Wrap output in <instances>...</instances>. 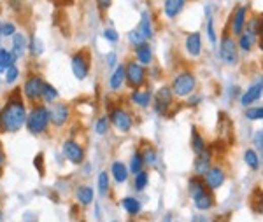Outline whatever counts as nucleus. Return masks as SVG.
Wrapping results in <instances>:
<instances>
[{
    "label": "nucleus",
    "mask_w": 263,
    "mask_h": 222,
    "mask_svg": "<svg viewBox=\"0 0 263 222\" xmlns=\"http://www.w3.org/2000/svg\"><path fill=\"white\" fill-rule=\"evenodd\" d=\"M211 193H214V191L209 189L204 177H200V175H192V177L188 179V196L193 203H197L198 200H202V198H205Z\"/></svg>",
    "instance_id": "nucleus-7"
},
{
    "label": "nucleus",
    "mask_w": 263,
    "mask_h": 222,
    "mask_svg": "<svg viewBox=\"0 0 263 222\" xmlns=\"http://www.w3.org/2000/svg\"><path fill=\"white\" fill-rule=\"evenodd\" d=\"M18 58L14 56L13 51H6V49H0V74H4V72H7V68L13 67L14 61Z\"/></svg>",
    "instance_id": "nucleus-29"
},
{
    "label": "nucleus",
    "mask_w": 263,
    "mask_h": 222,
    "mask_svg": "<svg viewBox=\"0 0 263 222\" xmlns=\"http://www.w3.org/2000/svg\"><path fill=\"white\" fill-rule=\"evenodd\" d=\"M254 42H258L256 39H253V37H249L247 33H242V35H239V40H237V46L242 49L244 53H249L251 49H253Z\"/></svg>",
    "instance_id": "nucleus-35"
},
{
    "label": "nucleus",
    "mask_w": 263,
    "mask_h": 222,
    "mask_svg": "<svg viewBox=\"0 0 263 222\" xmlns=\"http://www.w3.org/2000/svg\"><path fill=\"white\" fill-rule=\"evenodd\" d=\"M218 56H219V60L227 65L239 63V46H237V42H235L234 35H232L228 30H224L223 35H221Z\"/></svg>",
    "instance_id": "nucleus-4"
},
{
    "label": "nucleus",
    "mask_w": 263,
    "mask_h": 222,
    "mask_svg": "<svg viewBox=\"0 0 263 222\" xmlns=\"http://www.w3.org/2000/svg\"><path fill=\"white\" fill-rule=\"evenodd\" d=\"M137 28L142 32V35L146 39H151L153 37V28H151V20L147 16V13H142V18H140V23L137 25Z\"/></svg>",
    "instance_id": "nucleus-33"
},
{
    "label": "nucleus",
    "mask_w": 263,
    "mask_h": 222,
    "mask_svg": "<svg viewBox=\"0 0 263 222\" xmlns=\"http://www.w3.org/2000/svg\"><path fill=\"white\" fill-rule=\"evenodd\" d=\"M204 181L209 189L216 191L219 187H223V184L227 182V171H224V168L221 164H212L207 170V173L204 175Z\"/></svg>",
    "instance_id": "nucleus-10"
},
{
    "label": "nucleus",
    "mask_w": 263,
    "mask_h": 222,
    "mask_svg": "<svg viewBox=\"0 0 263 222\" xmlns=\"http://www.w3.org/2000/svg\"><path fill=\"white\" fill-rule=\"evenodd\" d=\"M28 49V46H26V39L23 33H16V35H13V53L16 58H21L23 55H25V51Z\"/></svg>",
    "instance_id": "nucleus-27"
},
{
    "label": "nucleus",
    "mask_w": 263,
    "mask_h": 222,
    "mask_svg": "<svg viewBox=\"0 0 263 222\" xmlns=\"http://www.w3.org/2000/svg\"><path fill=\"white\" fill-rule=\"evenodd\" d=\"M174 103V93L170 90V86H162L153 97V109L156 114L160 116H165L169 112V109Z\"/></svg>",
    "instance_id": "nucleus-6"
},
{
    "label": "nucleus",
    "mask_w": 263,
    "mask_h": 222,
    "mask_svg": "<svg viewBox=\"0 0 263 222\" xmlns=\"http://www.w3.org/2000/svg\"><path fill=\"white\" fill-rule=\"evenodd\" d=\"M62 152H63V156H65L68 161L74 163V164H81L83 161H85V149H83L81 145H79L78 142H74V140L63 142Z\"/></svg>",
    "instance_id": "nucleus-12"
},
{
    "label": "nucleus",
    "mask_w": 263,
    "mask_h": 222,
    "mask_svg": "<svg viewBox=\"0 0 263 222\" xmlns=\"http://www.w3.org/2000/svg\"><path fill=\"white\" fill-rule=\"evenodd\" d=\"M68 116H70V109H68L67 103H56L49 110V117H51V122L55 126H63L67 122Z\"/></svg>",
    "instance_id": "nucleus-16"
},
{
    "label": "nucleus",
    "mask_w": 263,
    "mask_h": 222,
    "mask_svg": "<svg viewBox=\"0 0 263 222\" xmlns=\"http://www.w3.org/2000/svg\"><path fill=\"white\" fill-rule=\"evenodd\" d=\"M104 37H105V39H107L109 42H112V44H114V42H118V39H120V35H118V32H116L114 28H107V30H105V32H104Z\"/></svg>",
    "instance_id": "nucleus-45"
},
{
    "label": "nucleus",
    "mask_w": 263,
    "mask_h": 222,
    "mask_svg": "<svg viewBox=\"0 0 263 222\" xmlns=\"http://www.w3.org/2000/svg\"><path fill=\"white\" fill-rule=\"evenodd\" d=\"M30 55L32 56H41L44 51V46L43 42H41V39H37V37H33L32 40H30Z\"/></svg>",
    "instance_id": "nucleus-39"
},
{
    "label": "nucleus",
    "mask_w": 263,
    "mask_h": 222,
    "mask_svg": "<svg viewBox=\"0 0 263 222\" xmlns=\"http://www.w3.org/2000/svg\"><path fill=\"white\" fill-rule=\"evenodd\" d=\"M110 4H112V0H97V6L100 11H107L110 7Z\"/></svg>",
    "instance_id": "nucleus-47"
},
{
    "label": "nucleus",
    "mask_w": 263,
    "mask_h": 222,
    "mask_svg": "<svg viewBox=\"0 0 263 222\" xmlns=\"http://www.w3.org/2000/svg\"><path fill=\"white\" fill-rule=\"evenodd\" d=\"M121 206H123V210L130 217H135V215H139V213L142 212V205H140V201L137 200V198H133V196L123 198V200H121Z\"/></svg>",
    "instance_id": "nucleus-20"
},
{
    "label": "nucleus",
    "mask_w": 263,
    "mask_h": 222,
    "mask_svg": "<svg viewBox=\"0 0 263 222\" xmlns=\"http://www.w3.org/2000/svg\"><path fill=\"white\" fill-rule=\"evenodd\" d=\"M107 63H109V67H114V63H116V53H109Z\"/></svg>",
    "instance_id": "nucleus-50"
},
{
    "label": "nucleus",
    "mask_w": 263,
    "mask_h": 222,
    "mask_svg": "<svg viewBox=\"0 0 263 222\" xmlns=\"http://www.w3.org/2000/svg\"><path fill=\"white\" fill-rule=\"evenodd\" d=\"M33 164H35L37 171L43 175L44 173V154H43V152H39V154L35 156V159H33Z\"/></svg>",
    "instance_id": "nucleus-44"
},
{
    "label": "nucleus",
    "mask_w": 263,
    "mask_h": 222,
    "mask_svg": "<svg viewBox=\"0 0 263 222\" xmlns=\"http://www.w3.org/2000/svg\"><path fill=\"white\" fill-rule=\"evenodd\" d=\"M260 152H261V158H263V145H261V147H260Z\"/></svg>",
    "instance_id": "nucleus-55"
},
{
    "label": "nucleus",
    "mask_w": 263,
    "mask_h": 222,
    "mask_svg": "<svg viewBox=\"0 0 263 222\" xmlns=\"http://www.w3.org/2000/svg\"><path fill=\"white\" fill-rule=\"evenodd\" d=\"M97 189L100 196H107V193L110 191V184H109V173L107 171H100L97 181Z\"/></svg>",
    "instance_id": "nucleus-32"
},
{
    "label": "nucleus",
    "mask_w": 263,
    "mask_h": 222,
    "mask_svg": "<svg viewBox=\"0 0 263 222\" xmlns=\"http://www.w3.org/2000/svg\"><path fill=\"white\" fill-rule=\"evenodd\" d=\"M211 166H212V149L211 147L204 149L202 152L195 154V161H193V170H195V175L204 177Z\"/></svg>",
    "instance_id": "nucleus-15"
},
{
    "label": "nucleus",
    "mask_w": 263,
    "mask_h": 222,
    "mask_svg": "<svg viewBox=\"0 0 263 222\" xmlns=\"http://www.w3.org/2000/svg\"><path fill=\"white\" fill-rule=\"evenodd\" d=\"M2 35H6V37L16 35V26H14V23H4L2 25Z\"/></svg>",
    "instance_id": "nucleus-43"
},
{
    "label": "nucleus",
    "mask_w": 263,
    "mask_h": 222,
    "mask_svg": "<svg viewBox=\"0 0 263 222\" xmlns=\"http://www.w3.org/2000/svg\"><path fill=\"white\" fill-rule=\"evenodd\" d=\"M0 220H2V212H0Z\"/></svg>",
    "instance_id": "nucleus-56"
},
{
    "label": "nucleus",
    "mask_w": 263,
    "mask_h": 222,
    "mask_svg": "<svg viewBox=\"0 0 263 222\" xmlns=\"http://www.w3.org/2000/svg\"><path fill=\"white\" fill-rule=\"evenodd\" d=\"M125 70H127V84L132 90H139L146 84L147 72L144 65H140L137 60H130L125 63Z\"/></svg>",
    "instance_id": "nucleus-5"
},
{
    "label": "nucleus",
    "mask_w": 263,
    "mask_h": 222,
    "mask_svg": "<svg viewBox=\"0 0 263 222\" xmlns=\"http://www.w3.org/2000/svg\"><path fill=\"white\" fill-rule=\"evenodd\" d=\"M51 117H49V109H46L44 105L33 107V110L26 117V129H28L32 135H41L48 129Z\"/></svg>",
    "instance_id": "nucleus-3"
},
{
    "label": "nucleus",
    "mask_w": 263,
    "mask_h": 222,
    "mask_svg": "<svg viewBox=\"0 0 263 222\" xmlns=\"http://www.w3.org/2000/svg\"><path fill=\"white\" fill-rule=\"evenodd\" d=\"M192 222H219V219H207L204 215H193Z\"/></svg>",
    "instance_id": "nucleus-48"
},
{
    "label": "nucleus",
    "mask_w": 263,
    "mask_h": 222,
    "mask_svg": "<svg viewBox=\"0 0 263 222\" xmlns=\"http://www.w3.org/2000/svg\"><path fill=\"white\" fill-rule=\"evenodd\" d=\"M247 11H249V7L247 6L235 7L234 16H232V23H230V33L232 35H242L244 33V28H246Z\"/></svg>",
    "instance_id": "nucleus-13"
},
{
    "label": "nucleus",
    "mask_w": 263,
    "mask_h": 222,
    "mask_svg": "<svg viewBox=\"0 0 263 222\" xmlns=\"http://www.w3.org/2000/svg\"><path fill=\"white\" fill-rule=\"evenodd\" d=\"M249 205H251V210H253L254 213L263 215V189L261 187H256V189L253 191Z\"/></svg>",
    "instance_id": "nucleus-24"
},
{
    "label": "nucleus",
    "mask_w": 263,
    "mask_h": 222,
    "mask_svg": "<svg viewBox=\"0 0 263 222\" xmlns=\"http://www.w3.org/2000/svg\"><path fill=\"white\" fill-rule=\"evenodd\" d=\"M140 154H142V159H144V164H146V166H153L156 163V159H158L156 149L149 144H146V147H144V151H140Z\"/></svg>",
    "instance_id": "nucleus-31"
},
{
    "label": "nucleus",
    "mask_w": 263,
    "mask_h": 222,
    "mask_svg": "<svg viewBox=\"0 0 263 222\" xmlns=\"http://www.w3.org/2000/svg\"><path fill=\"white\" fill-rule=\"evenodd\" d=\"M195 87H197V75L190 70H182L179 74H175L172 82H170V90H172L174 97L179 98L192 95Z\"/></svg>",
    "instance_id": "nucleus-2"
},
{
    "label": "nucleus",
    "mask_w": 263,
    "mask_h": 222,
    "mask_svg": "<svg viewBox=\"0 0 263 222\" xmlns=\"http://www.w3.org/2000/svg\"><path fill=\"white\" fill-rule=\"evenodd\" d=\"M192 149L195 154L202 152L204 149H207V144H205L204 137H202V133L198 131L197 126H192Z\"/></svg>",
    "instance_id": "nucleus-26"
},
{
    "label": "nucleus",
    "mask_w": 263,
    "mask_h": 222,
    "mask_svg": "<svg viewBox=\"0 0 263 222\" xmlns=\"http://www.w3.org/2000/svg\"><path fill=\"white\" fill-rule=\"evenodd\" d=\"M253 142H254V145H256L258 149L261 147V145H263V129H258V131L254 133V139H253Z\"/></svg>",
    "instance_id": "nucleus-46"
},
{
    "label": "nucleus",
    "mask_w": 263,
    "mask_h": 222,
    "mask_svg": "<svg viewBox=\"0 0 263 222\" xmlns=\"http://www.w3.org/2000/svg\"><path fill=\"white\" fill-rule=\"evenodd\" d=\"M258 46L263 51V20L260 21V32H258Z\"/></svg>",
    "instance_id": "nucleus-49"
},
{
    "label": "nucleus",
    "mask_w": 263,
    "mask_h": 222,
    "mask_svg": "<svg viewBox=\"0 0 263 222\" xmlns=\"http://www.w3.org/2000/svg\"><path fill=\"white\" fill-rule=\"evenodd\" d=\"M162 222H172V213H167V215L162 219Z\"/></svg>",
    "instance_id": "nucleus-51"
},
{
    "label": "nucleus",
    "mask_w": 263,
    "mask_h": 222,
    "mask_svg": "<svg viewBox=\"0 0 263 222\" xmlns=\"http://www.w3.org/2000/svg\"><path fill=\"white\" fill-rule=\"evenodd\" d=\"M144 159H142V154H140V151H135L132 154V158H130V164H128V171H132L133 175H137L139 171H142L144 170Z\"/></svg>",
    "instance_id": "nucleus-30"
},
{
    "label": "nucleus",
    "mask_w": 263,
    "mask_h": 222,
    "mask_svg": "<svg viewBox=\"0 0 263 222\" xmlns=\"http://www.w3.org/2000/svg\"><path fill=\"white\" fill-rule=\"evenodd\" d=\"M90 72V55L86 51H78L72 56V74L76 75V79L83 81L88 77Z\"/></svg>",
    "instance_id": "nucleus-9"
},
{
    "label": "nucleus",
    "mask_w": 263,
    "mask_h": 222,
    "mask_svg": "<svg viewBox=\"0 0 263 222\" xmlns=\"http://www.w3.org/2000/svg\"><path fill=\"white\" fill-rule=\"evenodd\" d=\"M130 98H132V102L135 103L137 107H142V109H146V107H149V103H151V91L139 87V90H133V93H132Z\"/></svg>",
    "instance_id": "nucleus-21"
},
{
    "label": "nucleus",
    "mask_w": 263,
    "mask_h": 222,
    "mask_svg": "<svg viewBox=\"0 0 263 222\" xmlns=\"http://www.w3.org/2000/svg\"><path fill=\"white\" fill-rule=\"evenodd\" d=\"M95 131H97L98 135H105V133L109 131V117L104 116L95 122Z\"/></svg>",
    "instance_id": "nucleus-40"
},
{
    "label": "nucleus",
    "mask_w": 263,
    "mask_h": 222,
    "mask_svg": "<svg viewBox=\"0 0 263 222\" xmlns=\"http://www.w3.org/2000/svg\"><path fill=\"white\" fill-rule=\"evenodd\" d=\"M2 163H4V154H2V151H0V166H2Z\"/></svg>",
    "instance_id": "nucleus-53"
},
{
    "label": "nucleus",
    "mask_w": 263,
    "mask_h": 222,
    "mask_svg": "<svg viewBox=\"0 0 263 222\" xmlns=\"http://www.w3.org/2000/svg\"><path fill=\"white\" fill-rule=\"evenodd\" d=\"M26 109L20 97V90L14 91L13 97L0 109V128L4 131H18L23 124H26Z\"/></svg>",
    "instance_id": "nucleus-1"
},
{
    "label": "nucleus",
    "mask_w": 263,
    "mask_h": 222,
    "mask_svg": "<svg viewBox=\"0 0 263 222\" xmlns=\"http://www.w3.org/2000/svg\"><path fill=\"white\" fill-rule=\"evenodd\" d=\"M207 33H209V42H211L212 46L218 42V37H216V32H214V23H212V18L211 14H209V20H207Z\"/></svg>",
    "instance_id": "nucleus-41"
},
{
    "label": "nucleus",
    "mask_w": 263,
    "mask_h": 222,
    "mask_svg": "<svg viewBox=\"0 0 263 222\" xmlns=\"http://www.w3.org/2000/svg\"><path fill=\"white\" fill-rule=\"evenodd\" d=\"M244 116H246V119H249V121H261L263 119V105L261 107H247Z\"/></svg>",
    "instance_id": "nucleus-37"
},
{
    "label": "nucleus",
    "mask_w": 263,
    "mask_h": 222,
    "mask_svg": "<svg viewBox=\"0 0 263 222\" xmlns=\"http://www.w3.org/2000/svg\"><path fill=\"white\" fill-rule=\"evenodd\" d=\"M184 48L192 58H198L202 53V35L200 33L198 32L188 33V35H186V40H184Z\"/></svg>",
    "instance_id": "nucleus-17"
},
{
    "label": "nucleus",
    "mask_w": 263,
    "mask_h": 222,
    "mask_svg": "<svg viewBox=\"0 0 263 222\" xmlns=\"http://www.w3.org/2000/svg\"><path fill=\"white\" fill-rule=\"evenodd\" d=\"M123 82H127V70H125V65H118L109 79V87L116 91L123 86Z\"/></svg>",
    "instance_id": "nucleus-18"
},
{
    "label": "nucleus",
    "mask_w": 263,
    "mask_h": 222,
    "mask_svg": "<svg viewBox=\"0 0 263 222\" xmlns=\"http://www.w3.org/2000/svg\"><path fill=\"white\" fill-rule=\"evenodd\" d=\"M41 98H43L44 102H48V103H53L58 98V91L55 90V87L51 86V84H48L46 82L44 84V90H43V95H41Z\"/></svg>",
    "instance_id": "nucleus-36"
},
{
    "label": "nucleus",
    "mask_w": 263,
    "mask_h": 222,
    "mask_svg": "<svg viewBox=\"0 0 263 222\" xmlns=\"http://www.w3.org/2000/svg\"><path fill=\"white\" fill-rule=\"evenodd\" d=\"M261 97H263V77H260L258 81H254L241 95V105L247 109V107H251L253 103H256Z\"/></svg>",
    "instance_id": "nucleus-11"
},
{
    "label": "nucleus",
    "mask_w": 263,
    "mask_h": 222,
    "mask_svg": "<svg viewBox=\"0 0 263 222\" xmlns=\"http://www.w3.org/2000/svg\"><path fill=\"white\" fill-rule=\"evenodd\" d=\"M18 75H20V72H18V67L16 65H13V67H9L7 68V72H6V81L7 82H14L18 79Z\"/></svg>",
    "instance_id": "nucleus-42"
},
{
    "label": "nucleus",
    "mask_w": 263,
    "mask_h": 222,
    "mask_svg": "<svg viewBox=\"0 0 263 222\" xmlns=\"http://www.w3.org/2000/svg\"><path fill=\"white\" fill-rule=\"evenodd\" d=\"M93 196H95V193L90 186H79L78 189H76V198H78V201L85 206L93 201Z\"/></svg>",
    "instance_id": "nucleus-25"
},
{
    "label": "nucleus",
    "mask_w": 263,
    "mask_h": 222,
    "mask_svg": "<svg viewBox=\"0 0 263 222\" xmlns=\"http://www.w3.org/2000/svg\"><path fill=\"white\" fill-rule=\"evenodd\" d=\"M110 173H112L114 181L118 184H125L128 179V166L121 161H114L112 166H110Z\"/></svg>",
    "instance_id": "nucleus-22"
},
{
    "label": "nucleus",
    "mask_w": 263,
    "mask_h": 222,
    "mask_svg": "<svg viewBox=\"0 0 263 222\" xmlns=\"http://www.w3.org/2000/svg\"><path fill=\"white\" fill-rule=\"evenodd\" d=\"M44 84H46V82L39 77V75H30V77L26 79L25 86H23V91H25V97L28 98V100L35 102L37 98H41V95H43Z\"/></svg>",
    "instance_id": "nucleus-14"
},
{
    "label": "nucleus",
    "mask_w": 263,
    "mask_h": 222,
    "mask_svg": "<svg viewBox=\"0 0 263 222\" xmlns=\"http://www.w3.org/2000/svg\"><path fill=\"white\" fill-rule=\"evenodd\" d=\"M174 222H175V220H174Z\"/></svg>",
    "instance_id": "nucleus-58"
},
{
    "label": "nucleus",
    "mask_w": 263,
    "mask_h": 222,
    "mask_svg": "<svg viewBox=\"0 0 263 222\" xmlns=\"http://www.w3.org/2000/svg\"><path fill=\"white\" fill-rule=\"evenodd\" d=\"M244 163L253 171H258L260 170V156H258V152L254 149H246L244 151Z\"/></svg>",
    "instance_id": "nucleus-28"
},
{
    "label": "nucleus",
    "mask_w": 263,
    "mask_h": 222,
    "mask_svg": "<svg viewBox=\"0 0 263 222\" xmlns=\"http://www.w3.org/2000/svg\"><path fill=\"white\" fill-rule=\"evenodd\" d=\"M109 121L112 122V124L116 126V128L120 129V131H123V133L130 131L132 126H133L132 114L128 112L127 109H123V107H116V109L110 110Z\"/></svg>",
    "instance_id": "nucleus-8"
},
{
    "label": "nucleus",
    "mask_w": 263,
    "mask_h": 222,
    "mask_svg": "<svg viewBox=\"0 0 263 222\" xmlns=\"http://www.w3.org/2000/svg\"><path fill=\"white\" fill-rule=\"evenodd\" d=\"M186 0H165L163 2V11H165L167 18H175L184 7Z\"/></svg>",
    "instance_id": "nucleus-23"
},
{
    "label": "nucleus",
    "mask_w": 263,
    "mask_h": 222,
    "mask_svg": "<svg viewBox=\"0 0 263 222\" xmlns=\"http://www.w3.org/2000/svg\"><path fill=\"white\" fill-rule=\"evenodd\" d=\"M135 58L140 65H149L151 61H153V49H151L149 42H144V44L137 46Z\"/></svg>",
    "instance_id": "nucleus-19"
},
{
    "label": "nucleus",
    "mask_w": 263,
    "mask_h": 222,
    "mask_svg": "<svg viewBox=\"0 0 263 222\" xmlns=\"http://www.w3.org/2000/svg\"><path fill=\"white\" fill-rule=\"evenodd\" d=\"M56 2H60V4H72V0H56Z\"/></svg>",
    "instance_id": "nucleus-52"
},
{
    "label": "nucleus",
    "mask_w": 263,
    "mask_h": 222,
    "mask_svg": "<svg viewBox=\"0 0 263 222\" xmlns=\"http://www.w3.org/2000/svg\"><path fill=\"white\" fill-rule=\"evenodd\" d=\"M0 37H2V23H0Z\"/></svg>",
    "instance_id": "nucleus-54"
},
{
    "label": "nucleus",
    "mask_w": 263,
    "mask_h": 222,
    "mask_svg": "<svg viewBox=\"0 0 263 222\" xmlns=\"http://www.w3.org/2000/svg\"><path fill=\"white\" fill-rule=\"evenodd\" d=\"M147 182H149V173L146 170L139 171L133 177V187H135V191H144L147 187Z\"/></svg>",
    "instance_id": "nucleus-34"
},
{
    "label": "nucleus",
    "mask_w": 263,
    "mask_h": 222,
    "mask_svg": "<svg viewBox=\"0 0 263 222\" xmlns=\"http://www.w3.org/2000/svg\"><path fill=\"white\" fill-rule=\"evenodd\" d=\"M128 39H130V42L133 44V48H137V46L144 44V42H147L146 37L142 35V32H140L139 28H133L130 33H128Z\"/></svg>",
    "instance_id": "nucleus-38"
},
{
    "label": "nucleus",
    "mask_w": 263,
    "mask_h": 222,
    "mask_svg": "<svg viewBox=\"0 0 263 222\" xmlns=\"http://www.w3.org/2000/svg\"><path fill=\"white\" fill-rule=\"evenodd\" d=\"M112 222H118V220H112Z\"/></svg>",
    "instance_id": "nucleus-57"
}]
</instances>
